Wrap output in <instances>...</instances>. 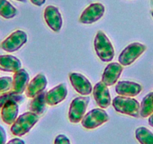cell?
<instances>
[{"instance_id":"1","label":"cell","mask_w":153,"mask_h":144,"mask_svg":"<svg viewBox=\"0 0 153 144\" xmlns=\"http://www.w3.org/2000/svg\"><path fill=\"white\" fill-rule=\"evenodd\" d=\"M94 48L98 57L103 62H111L114 58V48L107 35L102 31H98L95 35Z\"/></svg>"},{"instance_id":"2","label":"cell","mask_w":153,"mask_h":144,"mask_svg":"<svg viewBox=\"0 0 153 144\" xmlns=\"http://www.w3.org/2000/svg\"><path fill=\"white\" fill-rule=\"evenodd\" d=\"M39 120V116L30 112H26L20 115L11 125V131L13 135L22 137L30 131L31 129Z\"/></svg>"},{"instance_id":"3","label":"cell","mask_w":153,"mask_h":144,"mask_svg":"<svg viewBox=\"0 0 153 144\" xmlns=\"http://www.w3.org/2000/svg\"><path fill=\"white\" fill-rule=\"evenodd\" d=\"M113 108L120 114L138 118L140 117V105L137 100L131 97L117 96L113 100Z\"/></svg>"},{"instance_id":"4","label":"cell","mask_w":153,"mask_h":144,"mask_svg":"<svg viewBox=\"0 0 153 144\" xmlns=\"http://www.w3.org/2000/svg\"><path fill=\"white\" fill-rule=\"evenodd\" d=\"M146 50V47L139 42H134L128 45L119 56V63L123 66L133 64Z\"/></svg>"},{"instance_id":"5","label":"cell","mask_w":153,"mask_h":144,"mask_svg":"<svg viewBox=\"0 0 153 144\" xmlns=\"http://www.w3.org/2000/svg\"><path fill=\"white\" fill-rule=\"evenodd\" d=\"M90 98L80 96L74 98L70 104L68 111V120L72 123H79L86 114Z\"/></svg>"},{"instance_id":"6","label":"cell","mask_w":153,"mask_h":144,"mask_svg":"<svg viewBox=\"0 0 153 144\" xmlns=\"http://www.w3.org/2000/svg\"><path fill=\"white\" fill-rule=\"evenodd\" d=\"M110 117L102 108H95L85 114L81 124L86 129H95L109 121Z\"/></svg>"},{"instance_id":"7","label":"cell","mask_w":153,"mask_h":144,"mask_svg":"<svg viewBox=\"0 0 153 144\" xmlns=\"http://www.w3.org/2000/svg\"><path fill=\"white\" fill-rule=\"evenodd\" d=\"M27 42V34L23 30H16L6 38L0 45V48L8 53L19 50Z\"/></svg>"},{"instance_id":"8","label":"cell","mask_w":153,"mask_h":144,"mask_svg":"<svg viewBox=\"0 0 153 144\" xmlns=\"http://www.w3.org/2000/svg\"><path fill=\"white\" fill-rule=\"evenodd\" d=\"M105 7L103 4L95 2L89 5L80 15L79 21L83 24H92L104 16Z\"/></svg>"},{"instance_id":"9","label":"cell","mask_w":153,"mask_h":144,"mask_svg":"<svg viewBox=\"0 0 153 144\" xmlns=\"http://www.w3.org/2000/svg\"><path fill=\"white\" fill-rule=\"evenodd\" d=\"M44 18L50 29L59 32L62 27V17L59 10L54 5H48L45 8Z\"/></svg>"},{"instance_id":"10","label":"cell","mask_w":153,"mask_h":144,"mask_svg":"<svg viewBox=\"0 0 153 144\" xmlns=\"http://www.w3.org/2000/svg\"><path fill=\"white\" fill-rule=\"evenodd\" d=\"M69 80L74 89L81 95H89L92 92V84L90 81L80 73L72 72L69 74Z\"/></svg>"},{"instance_id":"11","label":"cell","mask_w":153,"mask_h":144,"mask_svg":"<svg viewBox=\"0 0 153 144\" xmlns=\"http://www.w3.org/2000/svg\"><path fill=\"white\" fill-rule=\"evenodd\" d=\"M123 71V66L118 62H111L105 68L101 77V82L107 86L116 84Z\"/></svg>"},{"instance_id":"12","label":"cell","mask_w":153,"mask_h":144,"mask_svg":"<svg viewBox=\"0 0 153 144\" xmlns=\"http://www.w3.org/2000/svg\"><path fill=\"white\" fill-rule=\"evenodd\" d=\"M92 94L97 104L102 109L107 108L111 104V97L108 86L103 82L100 81L95 85L92 89Z\"/></svg>"},{"instance_id":"13","label":"cell","mask_w":153,"mask_h":144,"mask_svg":"<svg viewBox=\"0 0 153 144\" xmlns=\"http://www.w3.org/2000/svg\"><path fill=\"white\" fill-rule=\"evenodd\" d=\"M48 86V80L44 74H38L31 80L26 89V97L30 98H35L38 95L43 92Z\"/></svg>"},{"instance_id":"14","label":"cell","mask_w":153,"mask_h":144,"mask_svg":"<svg viewBox=\"0 0 153 144\" xmlns=\"http://www.w3.org/2000/svg\"><path fill=\"white\" fill-rule=\"evenodd\" d=\"M68 95V88L65 83H60L58 86L50 89L46 92L47 104L49 106H56L62 102Z\"/></svg>"},{"instance_id":"15","label":"cell","mask_w":153,"mask_h":144,"mask_svg":"<svg viewBox=\"0 0 153 144\" xmlns=\"http://www.w3.org/2000/svg\"><path fill=\"white\" fill-rule=\"evenodd\" d=\"M116 92L120 96L134 97L142 91V86L139 83L131 81H119L115 87Z\"/></svg>"},{"instance_id":"16","label":"cell","mask_w":153,"mask_h":144,"mask_svg":"<svg viewBox=\"0 0 153 144\" xmlns=\"http://www.w3.org/2000/svg\"><path fill=\"white\" fill-rule=\"evenodd\" d=\"M18 113V103L14 101H8L1 108V118L5 124L11 125L17 120Z\"/></svg>"},{"instance_id":"17","label":"cell","mask_w":153,"mask_h":144,"mask_svg":"<svg viewBox=\"0 0 153 144\" xmlns=\"http://www.w3.org/2000/svg\"><path fill=\"white\" fill-rule=\"evenodd\" d=\"M12 89L16 93L22 95L26 91L29 84V75L25 69H20L13 76Z\"/></svg>"},{"instance_id":"18","label":"cell","mask_w":153,"mask_h":144,"mask_svg":"<svg viewBox=\"0 0 153 144\" xmlns=\"http://www.w3.org/2000/svg\"><path fill=\"white\" fill-rule=\"evenodd\" d=\"M21 62L11 55L0 56V70L5 72H14L21 69Z\"/></svg>"},{"instance_id":"19","label":"cell","mask_w":153,"mask_h":144,"mask_svg":"<svg viewBox=\"0 0 153 144\" xmlns=\"http://www.w3.org/2000/svg\"><path fill=\"white\" fill-rule=\"evenodd\" d=\"M45 96H46V92L44 91L43 92L32 98V100L28 105L29 111L38 116H41L42 114H43L46 110L47 103Z\"/></svg>"},{"instance_id":"20","label":"cell","mask_w":153,"mask_h":144,"mask_svg":"<svg viewBox=\"0 0 153 144\" xmlns=\"http://www.w3.org/2000/svg\"><path fill=\"white\" fill-rule=\"evenodd\" d=\"M153 114V92L147 94L140 104V116L143 118H147Z\"/></svg>"},{"instance_id":"21","label":"cell","mask_w":153,"mask_h":144,"mask_svg":"<svg viewBox=\"0 0 153 144\" xmlns=\"http://www.w3.org/2000/svg\"><path fill=\"white\" fill-rule=\"evenodd\" d=\"M17 14V10L8 0H0V16L9 20L14 18Z\"/></svg>"},{"instance_id":"22","label":"cell","mask_w":153,"mask_h":144,"mask_svg":"<svg viewBox=\"0 0 153 144\" xmlns=\"http://www.w3.org/2000/svg\"><path fill=\"white\" fill-rule=\"evenodd\" d=\"M135 137L140 144H153V133L146 128H138L135 131Z\"/></svg>"},{"instance_id":"23","label":"cell","mask_w":153,"mask_h":144,"mask_svg":"<svg viewBox=\"0 0 153 144\" xmlns=\"http://www.w3.org/2000/svg\"><path fill=\"white\" fill-rule=\"evenodd\" d=\"M8 101H14L17 103H21L23 101V97L20 94L16 93L14 91H8L6 92H4L3 94L0 95V109L2 108L4 104Z\"/></svg>"},{"instance_id":"24","label":"cell","mask_w":153,"mask_h":144,"mask_svg":"<svg viewBox=\"0 0 153 144\" xmlns=\"http://www.w3.org/2000/svg\"><path fill=\"white\" fill-rule=\"evenodd\" d=\"M13 79L11 77H0V93H4L11 89Z\"/></svg>"},{"instance_id":"25","label":"cell","mask_w":153,"mask_h":144,"mask_svg":"<svg viewBox=\"0 0 153 144\" xmlns=\"http://www.w3.org/2000/svg\"><path fill=\"white\" fill-rule=\"evenodd\" d=\"M54 144H71V142L65 135L59 134L55 138Z\"/></svg>"},{"instance_id":"26","label":"cell","mask_w":153,"mask_h":144,"mask_svg":"<svg viewBox=\"0 0 153 144\" xmlns=\"http://www.w3.org/2000/svg\"><path fill=\"white\" fill-rule=\"evenodd\" d=\"M6 132L3 128V127L0 125V144H5L6 143Z\"/></svg>"},{"instance_id":"27","label":"cell","mask_w":153,"mask_h":144,"mask_svg":"<svg viewBox=\"0 0 153 144\" xmlns=\"http://www.w3.org/2000/svg\"><path fill=\"white\" fill-rule=\"evenodd\" d=\"M5 144H25V142L23 140L19 139V138H14V139L11 140L9 142Z\"/></svg>"},{"instance_id":"28","label":"cell","mask_w":153,"mask_h":144,"mask_svg":"<svg viewBox=\"0 0 153 144\" xmlns=\"http://www.w3.org/2000/svg\"><path fill=\"white\" fill-rule=\"evenodd\" d=\"M30 2L36 6H42L46 2V0H30Z\"/></svg>"},{"instance_id":"29","label":"cell","mask_w":153,"mask_h":144,"mask_svg":"<svg viewBox=\"0 0 153 144\" xmlns=\"http://www.w3.org/2000/svg\"><path fill=\"white\" fill-rule=\"evenodd\" d=\"M148 122H149V125L153 128V114H152L151 116H149V118Z\"/></svg>"},{"instance_id":"30","label":"cell","mask_w":153,"mask_h":144,"mask_svg":"<svg viewBox=\"0 0 153 144\" xmlns=\"http://www.w3.org/2000/svg\"><path fill=\"white\" fill-rule=\"evenodd\" d=\"M16 1H17V2H26L27 0H16Z\"/></svg>"},{"instance_id":"31","label":"cell","mask_w":153,"mask_h":144,"mask_svg":"<svg viewBox=\"0 0 153 144\" xmlns=\"http://www.w3.org/2000/svg\"><path fill=\"white\" fill-rule=\"evenodd\" d=\"M151 14H152V17H153V10H152V12H151Z\"/></svg>"},{"instance_id":"32","label":"cell","mask_w":153,"mask_h":144,"mask_svg":"<svg viewBox=\"0 0 153 144\" xmlns=\"http://www.w3.org/2000/svg\"><path fill=\"white\" fill-rule=\"evenodd\" d=\"M152 6H153V1H152Z\"/></svg>"}]
</instances>
